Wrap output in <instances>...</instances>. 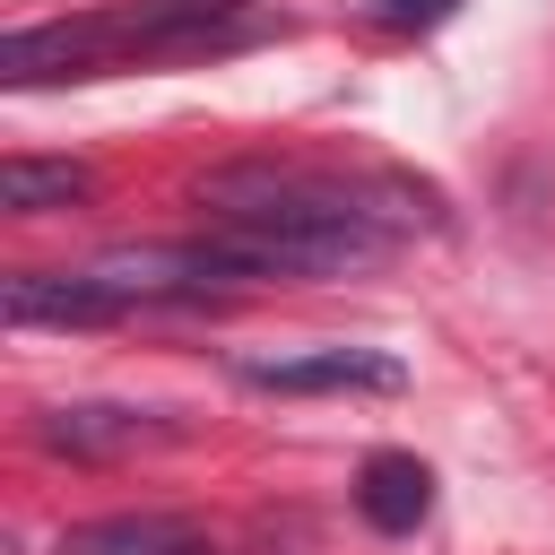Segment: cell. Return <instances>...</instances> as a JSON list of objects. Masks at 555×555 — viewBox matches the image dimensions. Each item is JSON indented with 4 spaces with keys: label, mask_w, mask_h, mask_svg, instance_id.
Returning a JSON list of instances; mask_svg holds the SVG:
<instances>
[{
    "label": "cell",
    "mask_w": 555,
    "mask_h": 555,
    "mask_svg": "<svg viewBox=\"0 0 555 555\" xmlns=\"http://www.w3.org/2000/svg\"><path fill=\"white\" fill-rule=\"evenodd\" d=\"M199 199L217 208V225L199 234L243 286L251 278H347V269H373L408 217L382 208L373 191L338 182V173H312V165H225L199 182Z\"/></svg>",
    "instance_id": "obj_1"
},
{
    "label": "cell",
    "mask_w": 555,
    "mask_h": 555,
    "mask_svg": "<svg viewBox=\"0 0 555 555\" xmlns=\"http://www.w3.org/2000/svg\"><path fill=\"white\" fill-rule=\"evenodd\" d=\"M260 35L251 0H113L87 17L17 26L0 43V87H43V78H104V69H147V61H191Z\"/></svg>",
    "instance_id": "obj_2"
},
{
    "label": "cell",
    "mask_w": 555,
    "mask_h": 555,
    "mask_svg": "<svg viewBox=\"0 0 555 555\" xmlns=\"http://www.w3.org/2000/svg\"><path fill=\"white\" fill-rule=\"evenodd\" d=\"M87 278L121 304V312H165V304H217L225 286H243L208 243H121L104 260H87Z\"/></svg>",
    "instance_id": "obj_3"
},
{
    "label": "cell",
    "mask_w": 555,
    "mask_h": 555,
    "mask_svg": "<svg viewBox=\"0 0 555 555\" xmlns=\"http://www.w3.org/2000/svg\"><path fill=\"white\" fill-rule=\"evenodd\" d=\"M243 382L251 390H278V399H312V390H408V364L382 356V347H312V356L251 364Z\"/></svg>",
    "instance_id": "obj_4"
},
{
    "label": "cell",
    "mask_w": 555,
    "mask_h": 555,
    "mask_svg": "<svg viewBox=\"0 0 555 555\" xmlns=\"http://www.w3.org/2000/svg\"><path fill=\"white\" fill-rule=\"evenodd\" d=\"M0 312L17 321V330H95V321H121V304L87 278V269H17L9 286H0Z\"/></svg>",
    "instance_id": "obj_5"
},
{
    "label": "cell",
    "mask_w": 555,
    "mask_h": 555,
    "mask_svg": "<svg viewBox=\"0 0 555 555\" xmlns=\"http://www.w3.org/2000/svg\"><path fill=\"white\" fill-rule=\"evenodd\" d=\"M356 512H364V529H382V538L425 529V512H434V468H425L416 451H373V460L356 468Z\"/></svg>",
    "instance_id": "obj_6"
},
{
    "label": "cell",
    "mask_w": 555,
    "mask_h": 555,
    "mask_svg": "<svg viewBox=\"0 0 555 555\" xmlns=\"http://www.w3.org/2000/svg\"><path fill=\"white\" fill-rule=\"evenodd\" d=\"M35 434H43V451L104 460V451H139V442H156L165 425H156V416H139V408H52Z\"/></svg>",
    "instance_id": "obj_7"
},
{
    "label": "cell",
    "mask_w": 555,
    "mask_h": 555,
    "mask_svg": "<svg viewBox=\"0 0 555 555\" xmlns=\"http://www.w3.org/2000/svg\"><path fill=\"white\" fill-rule=\"evenodd\" d=\"M191 520L173 512H121V520H87L61 538V555H191Z\"/></svg>",
    "instance_id": "obj_8"
},
{
    "label": "cell",
    "mask_w": 555,
    "mask_h": 555,
    "mask_svg": "<svg viewBox=\"0 0 555 555\" xmlns=\"http://www.w3.org/2000/svg\"><path fill=\"white\" fill-rule=\"evenodd\" d=\"M87 191H95V173L69 165V156H9V165H0V199H9L17 217L69 208V199H87Z\"/></svg>",
    "instance_id": "obj_9"
},
{
    "label": "cell",
    "mask_w": 555,
    "mask_h": 555,
    "mask_svg": "<svg viewBox=\"0 0 555 555\" xmlns=\"http://www.w3.org/2000/svg\"><path fill=\"white\" fill-rule=\"evenodd\" d=\"M442 9H451V0H382V17H390V26H434Z\"/></svg>",
    "instance_id": "obj_10"
}]
</instances>
